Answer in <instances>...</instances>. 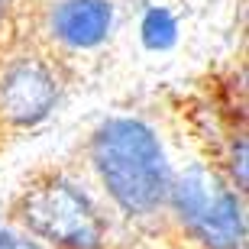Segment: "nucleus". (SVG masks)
<instances>
[{"instance_id": "1a4fd4ad", "label": "nucleus", "mask_w": 249, "mask_h": 249, "mask_svg": "<svg viewBox=\"0 0 249 249\" xmlns=\"http://www.w3.org/2000/svg\"><path fill=\"white\" fill-rule=\"evenodd\" d=\"M7 3H10V0H0V17H3V10H7Z\"/></svg>"}, {"instance_id": "f257e3e1", "label": "nucleus", "mask_w": 249, "mask_h": 249, "mask_svg": "<svg viewBox=\"0 0 249 249\" xmlns=\"http://www.w3.org/2000/svg\"><path fill=\"white\" fill-rule=\"evenodd\" d=\"M94 165L113 201L129 213H149L168 197L172 172L156 133L139 120H107L94 133Z\"/></svg>"}, {"instance_id": "39448f33", "label": "nucleus", "mask_w": 249, "mask_h": 249, "mask_svg": "<svg viewBox=\"0 0 249 249\" xmlns=\"http://www.w3.org/2000/svg\"><path fill=\"white\" fill-rule=\"evenodd\" d=\"M110 19H113V10L107 0H65L55 10L52 26H55L58 39H65L68 46L88 49V46H97L107 36Z\"/></svg>"}, {"instance_id": "6e6552de", "label": "nucleus", "mask_w": 249, "mask_h": 249, "mask_svg": "<svg viewBox=\"0 0 249 249\" xmlns=\"http://www.w3.org/2000/svg\"><path fill=\"white\" fill-rule=\"evenodd\" d=\"M233 172H236V185L246 188V142H240L233 152Z\"/></svg>"}, {"instance_id": "0eeeda50", "label": "nucleus", "mask_w": 249, "mask_h": 249, "mask_svg": "<svg viewBox=\"0 0 249 249\" xmlns=\"http://www.w3.org/2000/svg\"><path fill=\"white\" fill-rule=\"evenodd\" d=\"M0 249H39V246L33 240H26V236H19V233L0 227Z\"/></svg>"}, {"instance_id": "f03ea898", "label": "nucleus", "mask_w": 249, "mask_h": 249, "mask_svg": "<svg viewBox=\"0 0 249 249\" xmlns=\"http://www.w3.org/2000/svg\"><path fill=\"white\" fill-rule=\"evenodd\" d=\"M19 217L29 230L62 249H101L104 220L97 207L68 181H46L26 191Z\"/></svg>"}, {"instance_id": "20e7f679", "label": "nucleus", "mask_w": 249, "mask_h": 249, "mask_svg": "<svg viewBox=\"0 0 249 249\" xmlns=\"http://www.w3.org/2000/svg\"><path fill=\"white\" fill-rule=\"evenodd\" d=\"M55 104V81L36 62L17 65L0 84V110L13 123H36Z\"/></svg>"}, {"instance_id": "423d86ee", "label": "nucleus", "mask_w": 249, "mask_h": 249, "mask_svg": "<svg viewBox=\"0 0 249 249\" xmlns=\"http://www.w3.org/2000/svg\"><path fill=\"white\" fill-rule=\"evenodd\" d=\"M175 33H178L175 17L162 7L149 10L146 19H142V42H146L149 49H168L175 42Z\"/></svg>"}, {"instance_id": "7ed1b4c3", "label": "nucleus", "mask_w": 249, "mask_h": 249, "mask_svg": "<svg viewBox=\"0 0 249 249\" xmlns=\"http://www.w3.org/2000/svg\"><path fill=\"white\" fill-rule=\"evenodd\" d=\"M175 211L181 220L213 249H236L243 243V207L236 194L207 168L194 165L172 188Z\"/></svg>"}]
</instances>
